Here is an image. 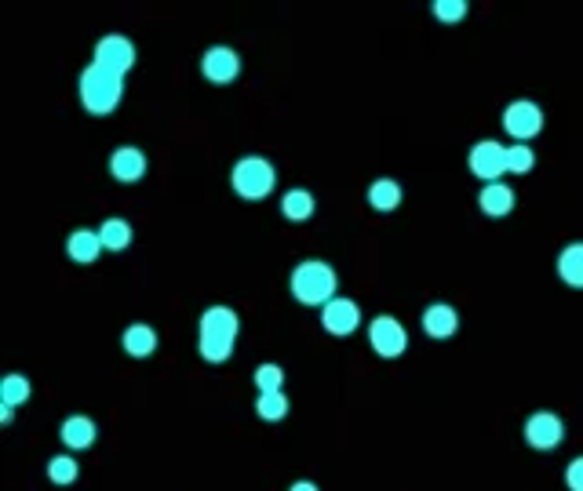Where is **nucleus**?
Masks as SVG:
<instances>
[{
  "mask_svg": "<svg viewBox=\"0 0 583 491\" xmlns=\"http://www.w3.org/2000/svg\"><path fill=\"white\" fill-rule=\"evenodd\" d=\"M11 419H15V408H0V423L11 426Z\"/></svg>",
  "mask_w": 583,
  "mask_h": 491,
  "instance_id": "obj_30",
  "label": "nucleus"
},
{
  "mask_svg": "<svg viewBox=\"0 0 583 491\" xmlns=\"http://www.w3.org/2000/svg\"><path fill=\"white\" fill-rule=\"evenodd\" d=\"M525 441L536 452H555L566 441V423L555 412H536V415L525 419Z\"/></svg>",
  "mask_w": 583,
  "mask_h": 491,
  "instance_id": "obj_11",
  "label": "nucleus"
},
{
  "mask_svg": "<svg viewBox=\"0 0 583 491\" xmlns=\"http://www.w3.org/2000/svg\"><path fill=\"white\" fill-rule=\"evenodd\" d=\"M29 393H33V386H29L26 375L11 371V375L0 379V408H18V404L29 401Z\"/></svg>",
  "mask_w": 583,
  "mask_h": 491,
  "instance_id": "obj_22",
  "label": "nucleus"
},
{
  "mask_svg": "<svg viewBox=\"0 0 583 491\" xmlns=\"http://www.w3.org/2000/svg\"><path fill=\"white\" fill-rule=\"evenodd\" d=\"M201 73H205V80L216 84V88L234 84V80L241 77V51L230 47V44H212V47H205V55H201Z\"/></svg>",
  "mask_w": 583,
  "mask_h": 491,
  "instance_id": "obj_7",
  "label": "nucleus"
},
{
  "mask_svg": "<svg viewBox=\"0 0 583 491\" xmlns=\"http://www.w3.org/2000/svg\"><path fill=\"white\" fill-rule=\"evenodd\" d=\"M230 186L241 201L256 204V201H267L278 186V168L267 161V157H241L234 168H230Z\"/></svg>",
  "mask_w": 583,
  "mask_h": 491,
  "instance_id": "obj_4",
  "label": "nucleus"
},
{
  "mask_svg": "<svg viewBox=\"0 0 583 491\" xmlns=\"http://www.w3.org/2000/svg\"><path fill=\"white\" fill-rule=\"evenodd\" d=\"M289 491H317V485H313V481H292Z\"/></svg>",
  "mask_w": 583,
  "mask_h": 491,
  "instance_id": "obj_29",
  "label": "nucleus"
},
{
  "mask_svg": "<svg viewBox=\"0 0 583 491\" xmlns=\"http://www.w3.org/2000/svg\"><path fill=\"white\" fill-rule=\"evenodd\" d=\"M313 208H317V204H313V193L302 190V186L281 193V215H285L289 223H306V219L313 215Z\"/></svg>",
  "mask_w": 583,
  "mask_h": 491,
  "instance_id": "obj_18",
  "label": "nucleus"
},
{
  "mask_svg": "<svg viewBox=\"0 0 583 491\" xmlns=\"http://www.w3.org/2000/svg\"><path fill=\"white\" fill-rule=\"evenodd\" d=\"M558 277H562L569 287L583 291V241L562 247V255H558Z\"/></svg>",
  "mask_w": 583,
  "mask_h": 491,
  "instance_id": "obj_19",
  "label": "nucleus"
},
{
  "mask_svg": "<svg viewBox=\"0 0 583 491\" xmlns=\"http://www.w3.org/2000/svg\"><path fill=\"white\" fill-rule=\"evenodd\" d=\"M256 390H260V393L285 390V368H281V364H274V360L260 364V368H256Z\"/></svg>",
  "mask_w": 583,
  "mask_h": 491,
  "instance_id": "obj_26",
  "label": "nucleus"
},
{
  "mask_svg": "<svg viewBox=\"0 0 583 491\" xmlns=\"http://www.w3.org/2000/svg\"><path fill=\"white\" fill-rule=\"evenodd\" d=\"M504 131L514 139V142H533L540 131H544V110L533 102V99H514L507 110H504Z\"/></svg>",
  "mask_w": 583,
  "mask_h": 491,
  "instance_id": "obj_6",
  "label": "nucleus"
},
{
  "mask_svg": "<svg viewBox=\"0 0 583 491\" xmlns=\"http://www.w3.org/2000/svg\"><path fill=\"white\" fill-rule=\"evenodd\" d=\"M467 11H471L467 0H434V4H430V15H434L438 22H445V26H456L460 18H467Z\"/></svg>",
  "mask_w": 583,
  "mask_h": 491,
  "instance_id": "obj_27",
  "label": "nucleus"
},
{
  "mask_svg": "<svg viewBox=\"0 0 583 491\" xmlns=\"http://www.w3.org/2000/svg\"><path fill=\"white\" fill-rule=\"evenodd\" d=\"M77 477H80V463H77L73 455H51V459H48V481H51V485L66 488V485H73Z\"/></svg>",
  "mask_w": 583,
  "mask_h": 491,
  "instance_id": "obj_24",
  "label": "nucleus"
},
{
  "mask_svg": "<svg viewBox=\"0 0 583 491\" xmlns=\"http://www.w3.org/2000/svg\"><path fill=\"white\" fill-rule=\"evenodd\" d=\"M514 201H518V193H514L507 183H485L482 193H478V204H482V212H485L489 219L511 215V212H514Z\"/></svg>",
  "mask_w": 583,
  "mask_h": 491,
  "instance_id": "obj_14",
  "label": "nucleus"
},
{
  "mask_svg": "<svg viewBox=\"0 0 583 491\" xmlns=\"http://www.w3.org/2000/svg\"><path fill=\"white\" fill-rule=\"evenodd\" d=\"M238 335H241V317L234 306H208L197 320V353L208 360V364H223L234 357V346H238Z\"/></svg>",
  "mask_w": 583,
  "mask_h": 491,
  "instance_id": "obj_1",
  "label": "nucleus"
},
{
  "mask_svg": "<svg viewBox=\"0 0 583 491\" xmlns=\"http://www.w3.org/2000/svg\"><path fill=\"white\" fill-rule=\"evenodd\" d=\"M146 168H150L146 153L135 150V146H121V150L110 153V175L117 183H139V179H146Z\"/></svg>",
  "mask_w": 583,
  "mask_h": 491,
  "instance_id": "obj_12",
  "label": "nucleus"
},
{
  "mask_svg": "<svg viewBox=\"0 0 583 491\" xmlns=\"http://www.w3.org/2000/svg\"><path fill=\"white\" fill-rule=\"evenodd\" d=\"M419 324H423V331H427L430 339H452V335L460 331V313H456V306H449V302H430V306L423 309Z\"/></svg>",
  "mask_w": 583,
  "mask_h": 491,
  "instance_id": "obj_13",
  "label": "nucleus"
},
{
  "mask_svg": "<svg viewBox=\"0 0 583 491\" xmlns=\"http://www.w3.org/2000/svg\"><path fill=\"white\" fill-rule=\"evenodd\" d=\"M321 328L335 339H346L361 328V306L346 295H335L328 306H321Z\"/></svg>",
  "mask_w": 583,
  "mask_h": 491,
  "instance_id": "obj_9",
  "label": "nucleus"
},
{
  "mask_svg": "<svg viewBox=\"0 0 583 491\" xmlns=\"http://www.w3.org/2000/svg\"><path fill=\"white\" fill-rule=\"evenodd\" d=\"M124 353L128 357H135V360H146V357H154L157 353V328H150V324H132V328H124Z\"/></svg>",
  "mask_w": 583,
  "mask_h": 491,
  "instance_id": "obj_17",
  "label": "nucleus"
},
{
  "mask_svg": "<svg viewBox=\"0 0 583 491\" xmlns=\"http://www.w3.org/2000/svg\"><path fill=\"white\" fill-rule=\"evenodd\" d=\"M256 415H260L263 423H278V419H285V415H289V397H285V390L260 393V397H256Z\"/></svg>",
  "mask_w": 583,
  "mask_h": 491,
  "instance_id": "obj_23",
  "label": "nucleus"
},
{
  "mask_svg": "<svg viewBox=\"0 0 583 491\" xmlns=\"http://www.w3.org/2000/svg\"><path fill=\"white\" fill-rule=\"evenodd\" d=\"M289 287L292 295H295V302L321 309V306H328L339 295V273L324 258H302V262H295V269L289 273Z\"/></svg>",
  "mask_w": 583,
  "mask_h": 491,
  "instance_id": "obj_3",
  "label": "nucleus"
},
{
  "mask_svg": "<svg viewBox=\"0 0 583 491\" xmlns=\"http://www.w3.org/2000/svg\"><path fill=\"white\" fill-rule=\"evenodd\" d=\"M368 346H372L376 357L394 360V357H401L408 350V331H405V324L398 317L379 313V317L368 320Z\"/></svg>",
  "mask_w": 583,
  "mask_h": 491,
  "instance_id": "obj_5",
  "label": "nucleus"
},
{
  "mask_svg": "<svg viewBox=\"0 0 583 491\" xmlns=\"http://www.w3.org/2000/svg\"><path fill=\"white\" fill-rule=\"evenodd\" d=\"M99 237H102V247H106V251H124V247L132 245V223L110 215V219H102Z\"/></svg>",
  "mask_w": 583,
  "mask_h": 491,
  "instance_id": "obj_21",
  "label": "nucleus"
},
{
  "mask_svg": "<svg viewBox=\"0 0 583 491\" xmlns=\"http://www.w3.org/2000/svg\"><path fill=\"white\" fill-rule=\"evenodd\" d=\"M467 164L471 172L482 179V183H504L507 175V146L496 142V139H478L467 153Z\"/></svg>",
  "mask_w": 583,
  "mask_h": 491,
  "instance_id": "obj_8",
  "label": "nucleus"
},
{
  "mask_svg": "<svg viewBox=\"0 0 583 491\" xmlns=\"http://www.w3.org/2000/svg\"><path fill=\"white\" fill-rule=\"evenodd\" d=\"M401 186L394 183V179H376L372 186H368V208L372 212H394L398 204H401Z\"/></svg>",
  "mask_w": 583,
  "mask_h": 491,
  "instance_id": "obj_20",
  "label": "nucleus"
},
{
  "mask_svg": "<svg viewBox=\"0 0 583 491\" xmlns=\"http://www.w3.org/2000/svg\"><path fill=\"white\" fill-rule=\"evenodd\" d=\"M533 168H536V153H533V146H525V142L507 146V175H529Z\"/></svg>",
  "mask_w": 583,
  "mask_h": 491,
  "instance_id": "obj_25",
  "label": "nucleus"
},
{
  "mask_svg": "<svg viewBox=\"0 0 583 491\" xmlns=\"http://www.w3.org/2000/svg\"><path fill=\"white\" fill-rule=\"evenodd\" d=\"M66 251H69V258L77 262V266H91V262H99V255L106 251L102 247V237H99V230H73L69 234V241H66Z\"/></svg>",
  "mask_w": 583,
  "mask_h": 491,
  "instance_id": "obj_16",
  "label": "nucleus"
},
{
  "mask_svg": "<svg viewBox=\"0 0 583 491\" xmlns=\"http://www.w3.org/2000/svg\"><path fill=\"white\" fill-rule=\"evenodd\" d=\"M58 437H62V444H66L69 452H88V448L95 444L99 430H95V423H91L88 415H69V419L58 426Z\"/></svg>",
  "mask_w": 583,
  "mask_h": 491,
  "instance_id": "obj_15",
  "label": "nucleus"
},
{
  "mask_svg": "<svg viewBox=\"0 0 583 491\" xmlns=\"http://www.w3.org/2000/svg\"><path fill=\"white\" fill-rule=\"evenodd\" d=\"M566 485H569V491H583V455H577V459L569 463V470H566Z\"/></svg>",
  "mask_w": 583,
  "mask_h": 491,
  "instance_id": "obj_28",
  "label": "nucleus"
},
{
  "mask_svg": "<svg viewBox=\"0 0 583 491\" xmlns=\"http://www.w3.org/2000/svg\"><path fill=\"white\" fill-rule=\"evenodd\" d=\"M91 62H99V66H106V69L128 77V69L135 66V44H132L124 33H106V37L95 44V58H91Z\"/></svg>",
  "mask_w": 583,
  "mask_h": 491,
  "instance_id": "obj_10",
  "label": "nucleus"
},
{
  "mask_svg": "<svg viewBox=\"0 0 583 491\" xmlns=\"http://www.w3.org/2000/svg\"><path fill=\"white\" fill-rule=\"evenodd\" d=\"M77 95H80L84 113L110 117L121 106V99H124V77L106 69V66H99V62H88L80 69V77H77Z\"/></svg>",
  "mask_w": 583,
  "mask_h": 491,
  "instance_id": "obj_2",
  "label": "nucleus"
}]
</instances>
